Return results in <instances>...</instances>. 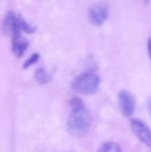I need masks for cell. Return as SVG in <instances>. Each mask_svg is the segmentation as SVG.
<instances>
[{"label": "cell", "mask_w": 151, "mask_h": 152, "mask_svg": "<svg viewBox=\"0 0 151 152\" xmlns=\"http://www.w3.org/2000/svg\"><path fill=\"white\" fill-rule=\"evenodd\" d=\"M91 124V113L84 105H82L73 108L68 119L67 127L71 135L81 137L88 133Z\"/></svg>", "instance_id": "cell-1"}, {"label": "cell", "mask_w": 151, "mask_h": 152, "mask_svg": "<svg viewBox=\"0 0 151 152\" xmlns=\"http://www.w3.org/2000/svg\"><path fill=\"white\" fill-rule=\"evenodd\" d=\"M100 86V77L93 72H84L77 76L71 82V88L81 94H94Z\"/></svg>", "instance_id": "cell-2"}, {"label": "cell", "mask_w": 151, "mask_h": 152, "mask_svg": "<svg viewBox=\"0 0 151 152\" xmlns=\"http://www.w3.org/2000/svg\"><path fill=\"white\" fill-rule=\"evenodd\" d=\"M3 28L4 31L12 38L20 36L21 30H24L28 33H32L35 31L34 27L28 24L21 16L17 15L12 12H10L5 15Z\"/></svg>", "instance_id": "cell-3"}, {"label": "cell", "mask_w": 151, "mask_h": 152, "mask_svg": "<svg viewBox=\"0 0 151 152\" xmlns=\"http://www.w3.org/2000/svg\"><path fill=\"white\" fill-rule=\"evenodd\" d=\"M109 17V7L104 3H98L93 5L88 12L89 21L94 26H101Z\"/></svg>", "instance_id": "cell-4"}, {"label": "cell", "mask_w": 151, "mask_h": 152, "mask_svg": "<svg viewBox=\"0 0 151 152\" xmlns=\"http://www.w3.org/2000/svg\"><path fill=\"white\" fill-rule=\"evenodd\" d=\"M118 103L121 112L125 117H130L134 113L136 108V99L130 92L122 90L118 95Z\"/></svg>", "instance_id": "cell-5"}, {"label": "cell", "mask_w": 151, "mask_h": 152, "mask_svg": "<svg viewBox=\"0 0 151 152\" xmlns=\"http://www.w3.org/2000/svg\"><path fill=\"white\" fill-rule=\"evenodd\" d=\"M131 127L134 134L148 147L151 148L150 128L141 119L133 118L130 122Z\"/></svg>", "instance_id": "cell-6"}, {"label": "cell", "mask_w": 151, "mask_h": 152, "mask_svg": "<svg viewBox=\"0 0 151 152\" xmlns=\"http://www.w3.org/2000/svg\"><path fill=\"white\" fill-rule=\"evenodd\" d=\"M28 46V41L21 35L12 38V51L15 56L17 57L22 56Z\"/></svg>", "instance_id": "cell-7"}, {"label": "cell", "mask_w": 151, "mask_h": 152, "mask_svg": "<svg viewBox=\"0 0 151 152\" xmlns=\"http://www.w3.org/2000/svg\"><path fill=\"white\" fill-rule=\"evenodd\" d=\"M97 152H122L118 144L114 142H105L98 149Z\"/></svg>", "instance_id": "cell-8"}, {"label": "cell", "mask_w": 151, "mask_h": 152, "mask_svg": "<svg viewBox=\"0 0 151 152\" xmlns=\"http://www.w3.org/2000/svg\"><path fill=\"white\" fill-rule=\"evenodd\" d=\"M36 79L37 80V82L40 84V85H43V84H45L49 81L50 77L48 76V74L46 73V71L43 69H39L36 71Z\"/></svg>", "instance_id": "cell-9"}, {"label": "cell", "mask_w": 151, "mask_h": 152, "mask_svg": "<svg viewBox=\"0 0 151 152\" xmlns=\"http://www.w3.org/2000/svg\"><path fill=\"white\" fill-rule=\"evenodd\" d=\"M38 59H39V55H38L37 53L32 54V55L25 61V63H24V65H23V68H24V69L28 68L29 66H31V65H33L34 63H36V62L38 61Z\"/></svg>", "instance_id": "cell-10"}, {"label": "cell", "mask_w": 151, "mask_h": 152, "mask_svg": "<svg viewBox=\"0 0 151 152\" xmlns=\"http://www.w3.org/2000/svg\"><path fill=\"white\" fill-rule=\"evenodd\" d=\"M148 49H149V54L151 59V38H150L148 41Z\"/></svg>", "instance_id": "cell-11"}]
</instances>
